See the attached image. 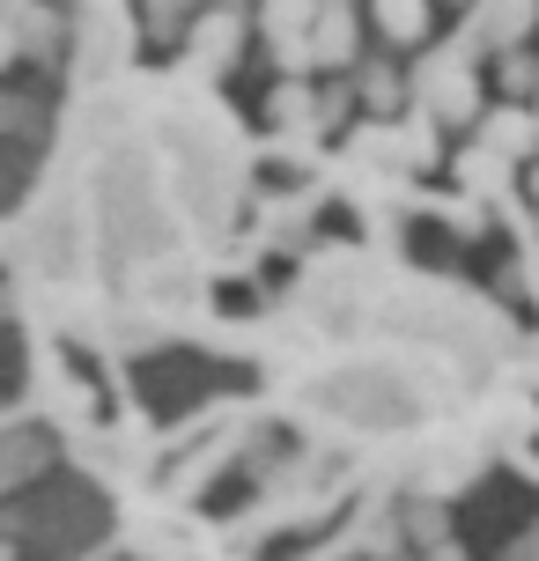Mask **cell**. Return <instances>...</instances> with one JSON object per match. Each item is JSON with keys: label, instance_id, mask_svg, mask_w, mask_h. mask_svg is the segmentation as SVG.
<instances>
[{"label": "cell", "instance_id": "obj_1", "mask_svg": "<svg viewBox=\"0 0 539 561\" xmlns=\"http://www.w3.org/2000/svg\"><path fill=\"white\" fill-rule=\"evenodd\" d=\"M303 45H311V67H347L355 59V8L347 0H318Z\"/></svg>", "mask_w": 539, "mask_h": 561}, {"label": "cell", "instance_id": "obj_2", "mask_svg": "<svg viewBox=\"0 0 539 561\" xmlns=\"http://www.w3.org/2000/svg\"><path fill=\"white\" fill-rule=\"evenodd\" d=\"M532 23H539V0H495V8L481 15V30L495 37V45H511V53H517V37H525Z\"/></svg>", "mask_w": 539, "mask_h": 561}, {"label": "cell", "instance_id": "obj_3", "mask_svg": "<svg viewBox=\"0 0 539 561\" xmlns=\"http://www.w3.org/2000/svg\"><path fill=\"white\" fill-rule=\"evenodd\" d=\"M377 30H385L392 45H414L428 30V0H377Z\"/></svg>", "mask_w": 539, "mask_h": 561}, {"label": "cell", "instance_id": "obj_4", "mask_svg": "<svg viewBox=\"0 0 539 561\" xmlns=\"http://www.w3.org/2000/svg\"><path fill=\"white\" fill-rule=\"evenodd\" d=\"M266 112H274V126H288V134H311V126H318V96L303 82H282Z\"/></svg>", "mask_w": 539, "mask_h": 561}, {"label": "cell", "instance_id": "obj_5", "mask_svg": "<svg viewBox=\"0 0 539 561\" xmlns=\"http://www.w3.org/2000/svg\"><path fill=\"white\" fill-rule=\"evenodd\" d=\"M525 148H532V118L525 112H495L488 118V156H495V163H503V156H525Z\"/></svg>", "mask_w": 539, "mask_h": 561}, {"label": "cell", "instance_id": "obj_6", "mask_svg": "<svg viewBox=\"0 0 539 561\" xmlns=\"http://www.w3.org/2000/svg\"><path fill=\"white\" fill-rule=\"evenodd\" d=\"M318 15V0H266V30H274V45H288V37H303Z\"/></svg>", "mask_w": 539, "mask_h": 561}, {"label": "cell", "instance_id": "obj_7", "mask_svg": "<svg viewBox=\"0 0 539 561\" xmlns=\"http://www.w3.org/2000/svg\"><path fill=\"white\" fill-rule=\"evenodd\" d=\"M193 45L207 53V67H222V59L237 53V15H229V8H222V15H207V23L193 30Z\"/></svg>", "mask_w": 539, "mask_h": 561}, {"label": "cell", "instance_id": "obj_8", "mask_svg": "<svg viewBox=\"0 0 539 561\" xmlns=\"http://www.w3.org/2000/svg\"><path fill=\"white\" fill-rule=\"evenodd\" d=\"M363 104H369L377 118L399 112V75H392V67H369V75H363Z\"/></svg>", "mask_w": 539, "mask_h": 561}, {"label": "cell", "instance_id": "obj_9", "mask_svg": "<svg viewBox=\"0 0 539 561\" xmlns=\"http://www.w3.org/2000/svg\"><path fill=\"white\" fill-rule=\"evenodd\" d=\"M428 96H436L444 112H473V82H466L458 67H444V75H428Z\"/></svg>", "mask_w": 539, "mask_h": 561}, {"label": "cell", "instance_id": "obj_10", "mask_svg": "<svg viewBox=\"0 0 539 561\" xmlns=\"http://www.w3.org/2000/svg\"><path fill=\"white\" fill-rule=\"evenodd\" d=\"M503 89H511V96H532V89H539V67L525 53H511V59H503Z\"/></svg>", "mask_w": 539, "mask_h": 561}, {"label": "cell", "instance_id": "obj_11", "mask_svg": "<svg viewBox=\"0 0 539 561\" xmlns=\"http://www.w3.org/2000/svg\"><path fill=\"white\" fill-rule=\"evenodd\" d=\"M532 193H539V170H532Z\"/></svg>", "mask_w": 539, "mask_h": 561}]
</instances>
